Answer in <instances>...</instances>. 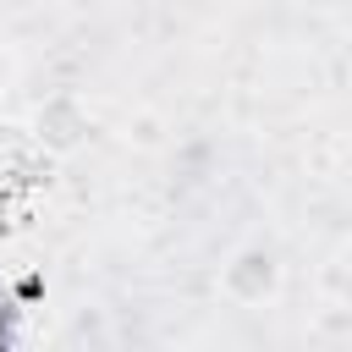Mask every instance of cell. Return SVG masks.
<instances>
[{
    "label": "cell",
    "mask_w": 352,
    "mask_h": 352,
    "mask_svg": "<svg viewBox=\"0 0 352 352\" xmlns=\"http://www.w3.org/2000/svg\"><path fill=\"white\" fill-rule=\"evenodd\" d=\"M286 286V264L270 242H242L226 264H220V292L236 302V308H264L275 302Z\"/></svg>",
    "instance_id": "1"
},
{
    "label": "cell",
    "mask_w": 352,
    "mask_h": 352,
    "mask_svg": "<svg viewBox=\"0 0 352 352\" xmlns=\"http://www.w3.org/2000/svg\"><path fill=\"white\" fill-rule=\"evenodd\" d=\"M88 132H94V116H88V104H82L77 94H50V99H38L33 116H28V138H33V148H44L50 160H72V154L88 143Z\"/></svg>",
    "instance_id": "2"
},
{
    "label": "cell",
    "mask_w": 352,
    "mask_h": 352,
    "mask_svg": "<svg viewBox=\"0 0 352 352\" xmlns=\"http://www.w3.org/2000/svg\"><path fill=\"white\" fill-rule=\"evenodd\" d=\"M132 148H143V154H154L160 143H165V121L154 116V110H138V116H126V132H121Z\"/></svg>",
    "instance_id": "3"
},
{
    "label": "cell",
    "mask_w": 352,
    "mask_h": 352,
    "mask_svg": "<svg viewBox=\"0 0 352 352\" xmlns=\"http://www.w3.org/2000/svg\"><path fill=\"white\" fill-rule=\"evenodd\" d=\"M16 77H22V55H16V50H11L6 38H0V99H6L11 88H16Z\"/></svg>",
    "instance_id": "4"
}]
</instances>
